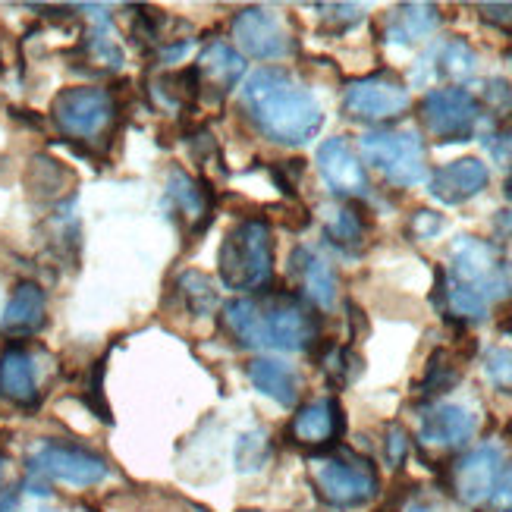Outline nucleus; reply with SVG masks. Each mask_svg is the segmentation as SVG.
<instances>
[{
    "label": "nucleus",
    "instance_id": "obj_1",
    "mask_svg": "<svg viewBox=\"0 0 512 512\" xmlns=\"http://www.w3.org/2000/svg\"><path fill=\"white\" fill-rule=\"evenodd\" d=\"M242 107L267 142L299 148L324 126L321 101L293 73L264 66L242 85Z\"/></svg>",
    "mask_w": 512,
    "mask_h": 512
},
{
    "label": "nucleus",
    "instance_id": "obj_2",
    "mask_svg": "<svg viewBox=\"0 0 512 512\" xmlns=\"http://www.w3.org/2000/svg\"><path fill=\"white\" fill-rule=\"evenodd\" d=\"M224 327L246 349L308 352L321 337L318 315L302 296L274 293L267 299H233L224 305Z\"/></svg>",
    "mask_w": 512,
    "mask_h": 512
},
{
    "label": "nucleus",
    "instance_id": "obj_3",
    "mask_svg": "<svg viewBox=\"0 0 512 512\" xmlns=\"http://www.w3.org/2000/svg\"><path fill=\"white\" fill-rule=\"evenodd\" d=\"M220 283L233 293H255L274 277V236L261 217H246L224 236L217 252Z\"/></svg>",
    "mask_w": 512,
    "mask_h": 512
},
{
    "label": "nucleus",
    "instance_id": "obj_4",
    "mask_svg": "<svg viewBox=\"0 0 512 512\" xmlns=\"http://www.w3.org/2000/svg\"><path fill=\"white\" fill-rule=\"evenodd\" d=\"M315 494L333 509H359L381 494V475L374 462L355 450L333 447L308 462Z\"/></svg>",
    "mask_w": 512,
    "mask_h": 512
},
{
    "label": "nucleus",
    "instance_id": "obj_5",
    "mask_svg": "<svg viewBox=\"0 0 512 512\" xmlns=\"http://www.w3.org/2000/svg\"><path fill=\"white\" fill-rule=\"evenodd\" d=\"M365 161L399 189L428 183V151L418 129H368L359 139Z\"/></svg>",
    "mask_w": 512,
    "mask_h": 512
},
{
    "label": "nucleus",
    "instance_id": "obj_6",
    "mask_svg": "<svg viewBox=\"0 0 512 512\" xmlns=\"http://www.w3.org/2000/svg\"><path fill=\"white\" fill-rule=\"evenodd\" d=\"M443 274L450 283L481 296L487 305L503 302L512 293V267L503 261L494 242L478 236H456L450 246V267Z\"/></svg>",
    "mask_w": 512,
    "mask_h": 512
},
{
    "label": "nucleus",
    "instance_id": "obj_7",
    "mask_svg": "<svg viewBox=\"0 0 512 512\" xmlns=\"http://www.w3.org/2000/svg\"><path fill=\"white\" fill-rule=\"evenodd\" d=\"M51 117L70 142L104 145L117 123V98L98 85H73L54 98Z\"/></svg>",
    "mask_w": 512,
    "mask_h": 512
},
{
    "label": "nucleus",
    "instance_id": "obj_8",
    "mask_svg": "<svg viewBox=\"0 0 512 512\" xmlns=\"http://www.w3.org/2000/svg\"><path fill=\"white\" fill-rule=\"evenodd\" d=\"M418 117L428 136L440 145L469 142L481 123V104L469 88H462V85L431 88L418 104Z\"/></svg>",
    "mask_w": 512,
    "mask_h": 512
},
{
    "label": "nucleus",
    "instance_id": "obj_9",
    "mask_svg": "<svg viewBox=\"0 0 512 512\" xmlns=\"http://www.w3.org/2000/svg\"><path fill=\"white\" fill-rule=\"evenodd\" d=\"M412 107L409 85L396 79L393 73H371L362 79H352L343 88V114L355 123H393L406 117Z\"/></svg>",
    "mask_w": 512,
    "mask_h": 512
},
{
    "label": "nucleus",
    "instance_id": "obj_10",
    "mask_svg": "<svg viewBox=\"0 0 512 512\" xmlns=\"http://www.w3.org/2000/svg\"><path fill=\"white\" fill-rule=\"evenodd\" d=\"M29 475L70 487H95L110 475V465L104 456L76 447V443L41 440L29 453Z\"/></svg>",
    "mask_w": 512,
    "mask_h": 512
},
{
    "label": "nucleus",
    "instance_id": "obj_11",
    "mask_svg": "<svg viewBox=\"0 0 512 512\" xmlns=\"http://www.w3.org/2000/svg\"><path fill=\"white\" fill-rule=\"evenodd\" d=\"M233 38L242 54L255 60H280L296 51L293 35L286 32L283 19L267 7H246L233 16Z\"/></svg>",
    "mask_w": 512,
    "mask_h": 512
},
{
    "label": "nucleus",
    "instance_id": "obj_12",
    "mask_svg": "<svg viewBox=\"0 0 512 512\" xmlns=\"http://www.w3.org/2000/svg\"><path fill=\"white\" fill-rule=\"evenodd\" d=\"M503 450L497 443H481V447L469 450L465 456H459L450 469V491L456 494L459 503L465 506H484L487 497H491L494 484L503 472Z\"/></svg>",
    "mask_w": 512,
    "mask_h": 512
},
{
    "label": "nucleus",
    "instance_id": "obj_13",
    "mask_svg": "<svg viewBox=\"0 0 512 512\" xmlns=\"http://www.w3.org/2000/svg\"><path fill=\"white\" fill-rule=\"evenodd\" d=\"M478 431V418L456 403H434L421 412L418 421V443L431 453H456L469 447Z\"/></svg>",
    "mask_w": 512,
    "mask_h": 512
},
{
    "label": "nucleus",
    "instance_id": "obj_14",
    "mask_svg": "<svg viewBox=\"0 0 512 512\" xmlns=\"http://www.w3.org/2000/svg\"><path fill=\"white\" fill-rule=\"evenodd\" d=\"M343 431H346L343 406L333 396L311 399V403L299 406L293 421H289V437L308 450H333Z\"/></svg>",
    "mask_w": 512,
    "mask_h": 512
},
{
    "label": "nucleus",
    "instance_id": "obj_15",
    "mask_svg": "<svg viewBox=\"0 0 512 512\" xmlns=\"http://www.w3.org/2000/svg\"><path fill=\"white\" fill-rule=\"evenodd\" d=\"M318 170L324 176V183L337 192L346 202L352 198H368L371 195V180H368V170L359 161V154L352 151V145L337 136V139H327L318 148Z\"/></svg>",
    "mask_w": 512,
    "mask_h": 512
},
{
    "label": "nucleus",
    "instance_id": "obj_16",
    "mask_svg": "<svg viewBox=\"0 0 512 512\" xmlns=\"http://www.w3.org/2000/svg\"><path fill=\"white\" fill-rule=\"evenodd\" d=\"M192 70L198 79V95L208 92L220 104L242 82V76H246V60L227 41H211L198 54Z\"/></svg>",
    "mask_w": 512,
    "mask_h": 512
},
{
    "label": "nucleus",
    "instance_id": "obj_17",
    "mask_svg": "<svg viewBox=\"0 0 512 512\" xmlns=\"http://www.w3.org/2000/svg\"><path fill=\"white\" fill-rule=\"evenodd\" d=\"M491 183V170L478 158H459L437 167L428 176V192L440 205H465L469 198L481 195Z\"/></svg>",
    "mask_w": 512,
    "mask_h": 512
},
{
    "label": "nucleus",
    "instance_id": "obj_18",
    "mask_svg": "<svg viewBox=\"0 0 512 512\" xmlns=\"http://www.w3.org/2000/svg\"><path fill=\"white\" fill-rule=\"evenodd\" d=\"M289 277L296 280L302 296L315 308L330 311L337 305V274H333L330 261L321 258L315 249L299 246L293 255H289Z\"/></svg>",
    "mask_w": 512,
    "mask_h": 512
},
{
    "label": "nucleus",
    "instance_id": "obj_19",
    "mask_svg": "<svg viewBox=\"0 0 512 512\" xmlns=\"http://www.w3.org/2000/svg\"><path fill=\"white\" fill-rule=\"evenodd\" d=\"M44 318H48V299H44V289L32 280H22L13 289V296L4 308L0 330L13 340L35 337V333L44 327Z\"/></svg>",
    "mask_w": 512,
    "mask_h": 512
},
{
    "label": "nucleus",
    "instance_id": "obj_20",
    "mask_svg": "<svg viewBox=\"0 0 512 512\" xmlns=\"http://www.w3.org/2000/svg\"><path fill=\"white\" fill-rule=\"evenodd\" d=\"M0 396L19 409L38 406V374L35 359L22 346H7L0 355Z\"/></svg>",
    "mask_w": 512,
    "mask_h": 512
},
{
    "label": "nucleus",
    "instance_id": "obj_21",
    "mask_svg": "<svg viewBox=\"0 0 512 512\" xmlns=\"http://www.w3.org/2000/svg\"><path fill=\"white\" fill-rule=\"evenodd\" d=\"M249 381L261 396L274 399L283 409H293L299 403V374L286 362L271 359V355H261V359L249 362Z\"/></svg>",
    "mask_w": 512,
    "mask_h": 512
},
{
    "label": "nucleus",
    "instance_id": "obj_22",
    "mask_svg": "<svg viewBox=\"0 0 512 512\" xmlns=\"http://www.w3.org/2000/svg\"><path fill=\"white\" fill-rule=\"evenodd\" d=\"M440 26V10L434 4H403L387 19V41L393 44H415L425 41Z\"/></svg>",
    "mask_w": 512,
    "mask_h": 512
},
{
    "label": "nucleus",
    "instance_id": "obj_23",
    "mask_svg": "<svg viewBox=\"0 0 512 512\" xmlns=\"http://www.w3.org/2000/svg\"><path fill=\"white\" fill-rule=\"evenodd\" d=\"M324 236H327L330 246H337L346 255L362 252L365 236H368L365 217L346 202L330 205V208H324Z\"/></svg>",
    "mask_w": 512,
    "mask_h": 512
},
{
    "label": "nucleus",
    "instance_id": "obj_24",
    "mask_svg": "<svg viewBox=\"0 0 512 512\" xmlns=\"http://www.w3.org/2000/svg\"><path fill=\"white\" fill-rule=\"evenodd\" d=\"M167 198H170V205L180 211L195 230L208 224V217H211V195H208V189L198 186L192 176L173 170L170 180H167Z\"/></svg>",
    "mask_w": 512,
    "mask_h": 512
},
{
    "label": "nucleus",
    "instance_id": "obj_25",
    "mask_svg": "<svg viewBox=\"0 0 512 512\" xmlns=\"http://www.w3.org/2000/svg\"><path fill=\"white\" fill-rule=\"evenodd\" d=\"M428 60L437 63V76L453 82H469L478 73V54L465 38H447L437 44Z\"/></svg>",
    "mask_w": 512,
    "mask_h": 512
},
{
    "label": "nucleus",
    "instance_id": "obj_26",
    "mask_svg": "<svg viewBox=\"0 0 512 512\" xmlns=\"http://www.w3.org/2000/svg\"><path fill=\"white\" fill-rule=\"evenodd\" d=\"M176 289H180L186 308L192 311L195 318L214 315V308H217V286H214V280L208 274L186 271V274H180V280H176Z\"/></svg>",
    "mask_w": 512,
    "mask_h": 512
},
{
    "label": "nucleus",
    "instance_id": "obj_27",
    "mask_svg": "<svg viewBox=\"0 0 512 512\" xmlns=\"http://www.w3.org/2000/svg\"><path fill=\"white\" fill-rule=\"evenodd\" d=\"M233 459H236V469L242 475H255L261 472L267 462H271V434L261 431V428H252L246 434L236 437V450H233Z\"/></svg>",
    "mask_w": 512,
    "mask_h": 512
},
{
    "label": "nucleus",
    "instance_id": "obj_28",
    "mask_svg": "<svg viewBox=\"0 0 512 512\" xmlns=\"http://www.w3.org/2000/svg\"><path fill=\"white\" fill-rule=\"evenodd\" d=\"M321 368L333 387H349L362 374V355L349 346L327 343V349L321 352Z\"/></svg>",
    "mask_w": 512,
    "mask_h": 512
},
{
    "label": "nucleus",
    "instance_id": "obj_29",
    "mask_svg": "<svg viewBox=\"0 0 512 512\" xmlns=\"http://www.w3.org/2000/svg\"><path fill=\"white\" fill-rule=\"evenodd\" d=\"M459 384V365L453 362V355L447 349H437L428 362V371H425V381H421V396L428 399H437L440 393H447Z\"/></svg>",
    "mask_w": 512,
    "mask_h": 512
},
{
    "label": "nucleus",
    "instance_id": "obj_30",
    "mask_svg": "<svg viewBox=\"0 0 512 512\" xmlns=\"http://www.w3.org/2000/svg\"><path fill=\"white\" fill-rule=\"evenodd\" d=\"M484 374L497 390H512V349L494 346L484 352Z\"/></svg>",
    "mask_w": 512,
    "mask_h": 512
},
{
    "label": "nucleus",
    "instance_id": "obj_31",
    "mask_svg": "<svg viewBox=\"0 0 512 512\" xmlns=\"http://www.w3.org/2000/svg\"><path fill=\"white\" fill-rule=\"evenodd\" d=\"M318 10H324L321 19H324V26H330L333 32H346L365 19V7H359V4H324Z\"/></svg>",
    "mask_w": 512,
    "mask_h": 512
},
{
    "label": "nucleus",
    "instance_id": "obj_32",
    "mask_svg": "<svg viewBox=\"0 0 512 512\" xmlns=\"http://www.w3.org/2000/svg\"><path fill=\"white\" fill-rule=\"evenodd\" d=\"M484 512H512V462L503 465V472L494 484L491 497L484 503Z\"/></svg>",
    "mask_w": 512,
    "mask_h": 512
},
{
    "label": "nucleus",
    "instance_id": "obj_33",
    "mask_svg": "<svg viewBox=\"0 0 512 512\" xmlns=\"http://www.w3.org/2000/svg\"><path fill=\"white\" fill-rule=\"evenodd\" d=\"M443 230V217L437 211H428V208H418L412 217H409V236L418 242V239H434L437 233Z\"/></svg>",
    "mask_w": 512,
    "mask_h": 512
},
{
    "label": "nucleus",
    "instance_id": "obj_34",
    "mask_svg": "<svg viewBox=\"0 0 512 512\" xmlns=\"http://www.w3.org/2000/svg\"><path fill=\"white\" fill-rule=\"evenodd\" d=\"M484 145L491 151V158L500 164V167H509L512 170V126H503L497 132H487L484 136Z\"/></svg>",
    "mask_w": 512,
    "mask_h": 512
},
{
    "label": "nucleus",
    "instance_id": "obj_35",
    "mask_svg": "<svg viewBox=\"0 0 512 512\" xmlns=\"http://www.w3.org/2000/svg\"><path fill=\"white\" fill-rule=\"evenodd\" d=\"M384 450H387L390 469H399V465L406 462V456H409V437H406V431L399 428V425H390V428H387Z\"/></svg>",
    "mask_w": 512,
    "mask_h": 512
},
{
    "label": "nucleus",
    "instance_id": "obj_36",
    "mask_svg": "<svg viewBox=\"0 0 512 512\" xmlns=\"http://www.w3.org/2000/svg\"><path fill=\"white\" fill-rule=\"evenodd\" d=\"M484 104L494 110V114H506L512 110V88L503 79H487L484 82Z\"/></svg>",
    "mask_w": 512,
    "mask_h": 512
},
{
    "label": "nucleus",
    "instance_id": "obj_37",
    "mask_svg": "<svg viewBox=\"0 0 512 512\" xmlns=\"http://www.w3.org/2000/svg\"><path fill=\"white\" fill-rule=\"evenodd\" d=\"M497 239L500 242H494V246L500 249L503 261L512 267V214L509 211H500V217H497Z\"/></svg>",
    "mask_w": 512,
    "mask_h": 512
},
{
    "label": "nucleus",
    "instance_id": "obj_38",
    "mask_svg": "<svg viewBox=\"0 0 512 512\" xmlns=\"http://www.w3.org/2000/svg\"><path fill=\"white\" fill-rule=\"evenodd\" d=\"M478 10L484 13V19L500 22V26H509L512 22V4H481Z\"/></svg>",
    "mask_w": 512,
    "mask_h": 512
},
{
    "label": "nucleus",
    "instance_id": "obj_39",
    "mask_svg": "<svg viewBox=\"0 0 512 512\" xmlns=\"http://www.w3.org/2000/svg\"><path fill=\"white\" fill-rule=\"evenodd\" d=\"M403 512H450L443 503H434V500H412Z\"/></svg>",
    "mask_w": 512,
    "mask_h": 512
},
{
    "label": "nucleus",
    "instance_id": "obj_40",
    "mask_svg": "<svg viewBox=\"0 0 512 512\" xmlns=\"http://www.w3.org/2000/svg\"><path fill=\"white\" fill-rule=\"evenodd\" d=\"M0 512H22L19 509V491H16V487H10V491L0 494Z\"/></svg>",
    "mask_w": 512,
    "mask_h": 512
},
{
    "label": "nucleus",
    "instance_id": "obj_41",
    "mask_svg": "<svg viewBox=\"0 0 512 512\" xmlns=\"http://www.w3.org/2000/svg\"><path fill=\"white\" fill-rule=\"evenodd\" d=\"M506 198L512 202V173H509V180H506Z\"/></svg>",
    "mask_w": 512,
    "mask_h": 512
},
{
    "label": "nucleus",
    "instance_id": "obj_42",
    "mask_svg": "<svg viewBox=\"0 0 512 512\" xmlns=\"http://www.w3.org/2000/svg\"><path fill=\"white\" fill-rule=\"evenodd\" d=\"M0 484H4V456H0Z\"/></svg>",
    "mask_w": 512,
    "mask_h": 512
},
{
    "label": "nucleus",
    "instance_id": "obj_43",
    "mask_svg": "<svg viewBox=\"0 0 512 512\" xmlns=\"http://www.w3.org/2000/svg\"><path fill=\"white\" fill-rule=\"evenodd\" d=\"M506 60H509V66H512V51H509V54H506Z\"/></svg>",
    "mask_w": 512,
    "mask_h": 512
},
{
    "label": "nucleus",
    "instance_id": "obj_44",
    "mask_svg": "<svg viewBox=\"0 0 512 512\" xmlns=\"http://www.w3.org/2000/svg\"><path fill=\"white\" fill-rule=\"evenodd\" d=\"M242 512H258V509H242Z\"/></svg>",
    "mask_w": 512,
    "mask_h": 512
},
{
    "label": "nucleus",
    "instance_id": "obj_45",
    "mask_svg": "<svg viewBox=\"0 0 512 512\" xmlns=\"http://www.w3.org/2000/svg\"><path fill=\"white\" fill-rule=\"evenodd\" d=\"M41 512H51V509H41Z\"/></svg>",
    "mask_w": 512,
    "mask_h": 512
}]
</instances>
